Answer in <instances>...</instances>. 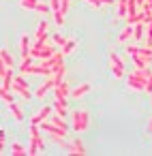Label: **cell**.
Masks as SVG:
<instances>
[{
	"label": "cell",
	"instance_id": "1",
	"mask_svg": "<svg viewBox=\"0 0 152 156\" xmlns=\"http://www.w3.org/2000/svg\"><path fill=\"white\" fill-rule=\"evenodd\" d=\"M152 77V71H150V66H135V71H131L126 77H124V81H126V88L128 90H133V92H143V86H146V81Z\"/></svg>",
	"mask_w": 152,
	"mask_h": 156
},
{
	"label": "cell",
	"instance_id": "2",
	"mask_svg": "<svg viewBox=\"0 0 152 156\" xmlns=\"http://www.w3.org/2000/svg\"><path fill=\"white\" fill-rule=\"evenodd\" d=\"M43 150H45V143L41 137V128H39V124H30V141L26 145V154L37 156V154H43Z\"/></svg>",
	"mask_w": 152,
	"mask_h": 156
},
{
	"label": "cell",
	"instance_id": "3",
	"mask_svg": "<svg viewBox=\"0 0 152 156\" xmlns=\"http://www.w3.org/2000/svg\"><path fill=\"white\" fill-rule=\"evenodd\" d=\"M71 128H73L77 135L86 133V130L90 128V111H88V109H75V111L71 113Z\"/></svg>",
	"mask_w": 152,
	"mask_h": 156
},
{
	"label": "cell",
	"instance_id": "4",
	"mask_svg": "<svg viewBox=\"0 0 152 156\" xmlns=\"http://www.w3.org/2000/svg\"><path fill=\"white\" fill-rule=\"evenodd\" d=\"M54 51H56V45H54V43H47V41H34V45L30 47V58L45 60V58H49Z\"/></svg>",
	"mask_w": 152,
	"mask_h": 156
},
{
	"label": "cell",
	"instance_id": "5",
	"mask_svg": "<svg viewBox=\"0 0 152 156\" xmlns=\"http://www.w3.org/2000/svg\"><path fill=\"white\" fill-rule=\"evenodd\" d=\"M11 90H13V94L22 96L24 101H30V98L34 96V92H30V88H28L26 75H17V77H13V86H11Z\"/></svg>",
	"mask_w": 152,
	"mask_h": 156
},
{
	"label": "cell",
	"instance_id": "6",
	"mask_svg": "<svg viewBox=\"0 0 152 156\" xmlns=\"http://www.w3.org/2000/svg\"><path fill=\"white\" fill-rule=\"evenodd\" d=\"M109 71L116 79H124L126 77V71H124V62L122 58L116 54V51H109Z\"/></svg>",
	"mask_w": 152,
	"mask_h": 156
},
{
	"label": "cell",
	"instance_id": "7",
	"mask_svg": "<svg viewBox=\"0 0 152 156\" xmlns=\"http://www.w3.org/2000/svg\"><path fill=\"white\" fill-rule=\"evenodd\" d=\"M20 5L28 11H37V13H43V15L49 13V2H43V0H20Z\"/></svg>",
	"mask_w": 152,
	"mask_h": 156
},
{
	"label": "cell",
	"instance_id": "8",
	"mask_svg": "<svg viewBox=\"0 0 152 156\" xmlns=\"http://www.w3.org/2000/svg\"><path fill=\"white\" fill-rule=\"evenodd\" d=\"M64 150H67L69 154H73V156H84V154H88V152H86V145H84V141H81L79 137H75L73 141H69Z\"/></svg>",
	"mask_w": 152,
	"mask_h": 156
},
{
	"label": "cell",
	"instance_id": "9",
	"mask_svg": "<svg viewBox=\"0 0 152 156\" xmlns=\"http://www.w3.org/2000/svg\"><path fill=\"white\" fill-rule=\"evenodd\" d=\"M47 77H52L56 83H58V81H62V79L67 77V66H64V60H62V62H56V64L52 66V71H49V75H47Z\"/></svg>",
	"mask_w": 152,
	"mask_h": 156
},
{
	"label": "cell",
	"instance_id": "10",
	"mask_svg": "<svg viewBox=\"0 0 152 156\" xmlns=\"http://www.w3.org/2000/svg\"><path fill=\"white\" fill-rule=\"evenodd\" d=\"M69 96H71V86L67 83V79L58 81L54 86V98H67L69 101Z\"/></svg>",
	"mask_w": 152,
	"mask_h": 156
},
{
	"label": "cell",
	"instance_id": "11",
	"mask_svg": "<svg viewBox=\"0 0 152 156\" xmlns=\"http://www.w3.org/2000/svg\"><path fill=\"white\" fill-rule=\"evenodd\" d=\"M49 13L54 15V22L62 28L64 26V15L60 11V0H49Z\"/></svg>",
	"mask_w": 152,
	"mask_h": 156
},
{
	"label": "cell",
	"instance_id": "12",
	"mask_svg": "<svg viewBox=\"0 0 152 156\" xmlns=\"http://www.w3.org/2000/svg\"><path fill=\"white\" fill-rule=\"evenodd\" d=\"M54 86H56V81H54L52 77H45V81H43L37 90H34V98H43L49 90H54Z\"/></svg>",
	"mask_w": 152,
	"mask_h": 156
},
{
	"label": "cell",
	"instance_id": "13",
	"mask_svg": "<svg viewBox=\"0 0 152 156\" xmlns=\"http://www.w3.org/2000/svg\"><path fill=\"white\" fill-rule=\"evenodd\" d=\"M52 111H54V107H49V105H45V107H41L32 118H30V124H41L43 120H47L49 115H52Z\"/></svg>",
	"mask_w": 152,
	"mask_h": 156
},
{
	"label": "cell",
	"instance_id": "14",
	"mask_svg": "<svg viewBox=\"0 0 152 156\" xmlns=\"http://www.w3.org/2000/svg\"><path fill=\"white\" fill-rule=\"evenodd\" d=\"M47 39H49V24L43 20V22H39V26H37L34 41H47Z\"/></svg>",
	"mask_w": 152,
	"mask_h": 156
},
{
	"label": "cell",
	"instance_id": "15",
	"mask_svg": "<svg viewBox=\"0 0 152 156\" xmlns=\"http://www.w3.org/2000/svg\"><path fill=\"white\" fill-rule=\"evenodd\" d=\"M90 90H92V86H90L88 81H86V83H79L77 88H73V90H71V98L79 101V98H84V96H86V94H88Z\"/></svg>",
	"mask_w": 152,
	"mask_h": 156
},
{
	"label": "cell",
	"instance_id": "16",
	"mask_svg": "<svg viewBox=\"0 0 152 156\" xmlns=\"http://www.w3.org/2000/svg\"><path fill=\"white\" fill-rule=\"evenodd\" d=\"M52 107H54V113H58L62 118L69 113V101L67 98H54V105Z\"/></svg>",
	"mask_w": 152,
	"mask_h": 156
},
{
	"label": "cell",
	"instance_id": "17",
	"mask_svg": "<svg viewBox=\"0 0 152 156\" xmlns=\"http://www.w3.org/2000/svg\"><path fill=\"white\" fill-rule=\"evenodd\" d=\"M30 47H32L30 37H28V34H22V39H20V54H22V58L30 56Z\"/></svg>",
	"mask_w": 152,
	"mask_h": 156
},
{
	"label": "cell",
	"instance_id": "18",
	"mask_svg": "<svg viewBox=\"0 0 152 156\" xmlns=\"http://www.w3.org/2000/svg\"><path fill=\"white\" fill-rule=\"evenodd\" d=\"M7 107H9V111H11V115H13V120H15V122H22V120H24V111H22L20 103L11 101V103H9Z\"/></svg>",
	"mask_w": 152,
	"mask_h": 156
},
{
	"label": "cell",
	"instance_id": "19",
	"mask_svg": "<svg viewBox=\"0 0 152 156\" xmlns=\"http://www.w3.org/2000/svg\"><path fill=\"white\" fill-rule=\"evenodd\" d=\"M128 39H133V26H131V24H126V26L120 30V34H118V43H126Z\"/></svg>",
	"mask_w": 152,
	"mask_h": 156
},
{
	"label": "cell",
	"instance_id": "20",
	"mask_svg": "<svg viewBox=\"0 0 152 156\" xmlns=\"http://www.w3.org/2000/svg\"><path fill=\"white\" fill-rule=\"evenodd\" d=\"M75 47H77V39H67V43L60 47V51H62V56H69L75 51Z\"/></svg>",
	"mask_w": 152,
	"mask_h": 156
},
{
	"label": "cell",
	"instance_id": "21",
	"mask_svg": "<svg viewBox=\"0 0 152 156\" xmlns=\"http://www.w3.org/2000/svg\"><path fill=\"white\" fill-rule=\"evenodd\" d=\"M47 120H49L52 124H56V126H60V128H64V130H69V124L64 122V118H62V115H58V113H54V111H52V115H49Z\"/></svg>",
	"mask_w": 152,
	"mask_h": 156
},
{
	"label": "cell",
	"instance_id": "22",
	"mask_svg": "<svg viewBox=\"0 0 152 156\" xmlns=\"http://www.w3.org/2000/svg\"><path fill=\"white\" fill-rule=\"evenodd\" d=\"M0 58H2V60L7 62V66H9V69H15V66H17V60H15V58H13L7 49H0Z\"/></svg>",
	"mask_w": 152,
	"mask_h": 156
},
{
	"label": "cell",
	"instance_id": "23",
	"mask_svg": "<svg viewBox=\"0 0 152 156\" xmlns=\"http://www.w3.org/2000/svg\"><path fill=\"white\" fill-rule=\"evenodd\" d=\"M30 64H32V58H30V56L22 58V62L17 64V71H20V75H28V69H30Z\"/></svg>",
	"mask_w": 152,
	"mask_h": 156
},
{
	"label": "cell",
	"instance_id": "24",
	"mask_svg": "<svg viewBox=\"0 0 152 156\" xmlns=\"http://www.w3.org/2000/svg\"><path fill=\"white\" fill-rule=\"evenodd\" d=\"M143 28H146V24H143V22H139V24H133V39H135V41L143 39Z\"/></svg>",
	"mask_w": 152,
	"mask_h": 156
},
{
	"label": "cell",
	"instance_id": "25",
	"mask_svg": "<svg viewBox=\"0 0 152 156\" xmlns=\"http://www.w3.org/2000/svg\"><path fill=\"white\" fill-rule=\"evenodd\" d=\"M11 154H13V156H22V154H26V145H22L20 141H13V143H11Z\"/></svg>",
	"mask_w": 152,
	"mask_h": 156
},
{
	"label": "cell",
	"instance_id": "26",
	"mask_svg": "<svg viewBox=\"0 0 152 156\" xmlns=\"http://www.w3.org/2000/svg\"><path fill=\"white\" fill-rule=\"evenodd\" d=\"M116 5H118V17H126V13H128L126 0H116Z\"/></svg>",
	"mask_w": 152,
	"mask_h": 156
},
{
	"label": "cell",
	"instance_id": "27",
	"mask_svg": "<svg viewBox=\"0 0 152 156\" xmlns=\"http://www.w3.org/2000/svg\"><path fill=\"white\" fill-rule=\"evenodd\" d=\"M0 98H2L7 105L11 103V101H15L13 98V90H7V88H0Z\"/></svg>",
	"mask_w": 152,
	"mask_h": 156
},
{
	"label": "cell",
	"instance_id": "28",
	"mask_svg": "<svg viewBox=\"0 0 152 156\" xmlns=\"http://www.w3.org/2000/svg\"><path fill=\"white\" fill-rule=\"evenodd\" d=\"M52 41H54V45H56V47H62V45L67 43V37H64V34H54V37H52Z\"/></svg>",
	"mask_w": 152,
	"mask_h": 156
},
{
	"label": "cell",
	"instance_id": "29",
	"mask_svg": "<svg viewBox=\"0 0 152 156\" xmlns=\"http://www.w3.org/2000/svg\"><path fill=\"white\" fill-rule=\"evenodd\" d=\"M69 7H71V0H60V11H62V15L69 13Z\"/></svg>",
	"mask_w": 152,
	"mask_h": 156
},
{
	"label": "cell",
	"instance_id": "30",
	"mask_svg": "<svg viewBox=\"0 0 152 156\" xmlns=\"http://www.w3.org/2000/svg\"><path fill=\"white\" fill-rule=\"evenodd\" d=\"M84 2H88L92 9H101V7H103V5H101V0H84Z\"/></svg>",
	"mask_w": 152,
	"mask_h": 156
},
{
	"label": "cell",
	"instance_id": "31",
	"mask_svg": "<svg viewBox=\"0 0 152 156\" xmlns=\"http://www.w3.org/2000/svg\"><path fill=\"white\" fill-rule=\"evenodd\" d=\"M7 71H9V66H7V62H5L2 58H0V77H2V75H5Z\"/></svg>",
	"mask_w": 152,
	"mask_h": 156
},
{
	"label": "cell",
	"instance_id": "32",
	"mask_svg": "<svg viewBox=\"0 0 152 156\" xmlns=\"http://www.w3.org/2000/svg\"><path fill=\"white\" fill-rule=\"evenodd\" d=\"M143 92H146V94H152V77L146 81V86H143Z\"/></svg>",
	"mask_w": 152,
	"mask_h": 156
},
{
	"label": "cell",
	"instance_id": "33",
	"mask_svg": "<svg viewBox=\"0 0 152 156\" xmlns=\"http://www.w3.org/2000/svg\"><path fill=\"white\" fill-rule=\"evenodd\" d=\"M141 7H146V9H150V11H152V0H146ZM141 7H139V9H141Z\"/></svg>",
	"mask_w": 152,
	"mask_h": 156
},
{
	"label": "cell",
	"instance_id": "34",
	"mask_svg": "<svg viewBox=\"0 0 152 156\" xmlns=\"http://www.w3.org/2000/svg\"><path fill=\"white\" fill-rule=\"evenodd\" d=\"M2 150H5V135H0V154H2Z\"/></svg>",
	"mask_w": 152,
	"mask_h": 156
},
{
	"label": "cell",
	"instance_id": "35",
	"mask_svg": "<svg viewBox=\"0 0 152 156\" xmlns=\"http://www.w3.org/2000/svg\"><path fill=\"white\" fill-rule=\"evenodd\" d=\"M101 5H103V7H107V5H114V0H101Z\"/></svg>",
	"mask_w": 152,
	"mask_h": 156
},
{
	"label": "cell",
	"instance_id": "36",
	"mask_svg": "<svg viewBox=\"0 0 152 156\" xmlns=\"http://www.w3.org/2000/svg\"><path fill=\"white\" fill-rule=\"evenodd\" d=\"M148 133L152 135V118H150V122H148Z\"/></svg>",
	"mask_w": 152,
	"mask_h": 156
},
{
	"label": "cell",
	"instance_id": "37",
	"mask_svg": "<svg viewBox=\"0 0 152 156\" xmlns=\"http://www.w3.org/2000/svg\"><path fill=\"white\" fill-rule=\"evenodd\" d=\"M150 103H152V94H150Z\"/></svg>",
	"mask_w": 152,
	"mask_h": 156
},
{
	"label": "cell",
	"instance_id": "38",
	"mask_svg": "<svg viewBox=\"0 0 152 156\" xmlns=\"http://www.w3.org/2000/svg\"><path fill=\"white\" fill-rule=\"evenodd\" d=\"M114 2H116V0H114Z\"/></svg>",
	"mask_w": 152,
	"mask_h": 156
}]
</instances>
